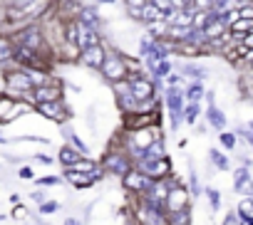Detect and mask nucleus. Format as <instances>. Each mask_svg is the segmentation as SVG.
Wrapping results in <instances>:
<instances>
[{
    "instance_id": "nucleus-1",
    "label": "nucleus",
    "mask_w": 253,
    "mask_h": 225,
    "mask_svg": "<svg viewBox=\"0 0 253 225\" xmlns=\"http://www.w3.org/2000/svg\"><path fill=\"white\" fill-rule=\"evenodd\" d=\"M5 82H8V89L13 92V96H20V94H28V92H33V89H35V84H33V79H30V72H28V69L10 72V74L5 77Z\"/></svg>"
},
{
    "instance_id": "nucleus-2",
    "label": "nucleus",
    "mask_w": 253,
    "mask_h": 225,
    "mask_svg": "<svg viewBox=\"0 0 253 225\" xmlns=\"http://www.w3.org/2000/svg\"><path fill=\"white\" fill-rule=\"evenodd\" d=\"M80 60H82L87 67H92V69H102V64H104V60H107V52H104V47H102L99 42H94V45H89V47L82 50Z\"/></svg>"
},
{
    "instance_id": "nucleus-3",
    "label": "nucleus",
    "mask_w": 253,
    "mask_h": 225,
    "mask_svg": "<svg viewBox=\"0 0 253 225\" xmlns=\"http://www.w3.org/2000/svg\"><path fill=\"white\" fill-rule=\"evenodd\" d=\"M102 74L109 77V79H114V82L124 79V74H126L124 60H122L119 55H107V60H104V64H102Z\"/></svg>"
},
{
    "instance_id": "nucleus-4",
    "label": "nucleus",
    "mask_w": 253,
    "mask_h": 225,
    "mask_svg": "<svg viewBox=\"0 0 253 225\" xmlns=\"http://www.w3.org/2000/svg\"><path fill=\"white\" fill-rule=\"evenodd\" d=\"M13 42H15V45L33 47V50H40V47H42V35H40L38 28H25V30H20V32L13 37Z\"/></svg>"
},
{
    "instance_id": "nucleus-5",
    "label": "nucleus",
    "mask_w": 253,
    "mask_h": 225,
    "mask_svg": "<svg viewBox=\"0 0 253 225\" xmlns=\"http://www.w3.org/2000/svg\"><path fill=\"white\" fill-rule=\"evenodd\" d=\"M167 104H169V111H171V124L179 127L181 114H184V111H181V106H184V96L179 94V89L171 87V89L167 92Z\"/></svg>"
},
{
    "instance_id": "nucleus-6",
    "label": "nucleus",
    "mask_w": 253,
    "mask_h": 225,
    "mask_svg": "<svg viewBox=\"0 0 253 225\" xmlns=\"http://www.w3.org/2000/svg\"><path fill=\"white\" fill-rule=\"evenodd\" d=\"M129 84H132V96L137 101H144V99H149L154 94V84L147 82V79H142L139 74L137 77H129Z\"/></svg>"
},
{
    "instance_id": "nucleus-7",
    "label": "nucleus",
    "mask_w": 253,
    "mask_h": 225,
    "mask_svg": "<svg viewBox=\"0 0 253 225\" xmlns=\"http://www.w3.org/2000/svg\"><path fill=\"white\" fill-rule=\"evenodd\" d=\"M124 186L129 191H149L152 178H149V173H124Z\"/></svg>"
},
{
    "instance_id": "nucleus-8",
    "label": "nucleus",
    "mask_w": 253,
    "mask_h": 225,
    "mask_svg": "<svg viewBox=\"0 0 253 225\" xmlns=\"http://www.w3.org/2000/svg\"><path fill=\"white\" fill-rule=\"evenodd\" d=\"M139 220H142L144 225H167V220H164L162 213H159V205H154V203H147V205L142 208Z\"/></svg>"
},
{
    "instance_id": "nucleus-9",
    "label": "nucleus",
    "mask_w": 253,
    "mask_h": 225,
    "mask_svg": "<svg viewBox=\"0 0 253 225\" xmlns=\"http://www.w3.org/2000/svg\"><path fill=\"white\" fill-rule=\"evenodd\" d=\"M33 99H35V104H42V101H57V99H60V89H57V87H47V84L35 87V89H33Z\"/></svg>"
},
{
    "instance_id": "nucleus-10",
    "label": "nucleus",
    "mask_w": 253,
    "mask_h": 225,
    "mask_svg": "<svg viewBox=\"0 0 253 225\" xmlns=\"http://www.w3.org/2000/svg\"><path fill=\"white\" fill-rule=\"evenodd\" d=\"M65 176H67V181H70L72 186H77V188H87V186H92V181H94V178H97L99 173L94 171V173L84 176V171H75V168H70V171H67Z\"/></svg>"
},
{
    "instance_id": "nucleus-11",
    "label": "nucleus",
    "mask_w": 253,
    "mask_h": 225,
    "mask_svg": "<svg viewBox=\"0 0 253 225\" xmlns=\"http://www.w3.org/2000/svg\"><path fill=\"white\" fill-rule=\"evenodd\" d=\"M144 168H147V173L152 176V178H162V176H167L169 173V161L162 156L159 161H144Z\"/></svg>"
},
{
    "instance_id": "nucleus-12",
    "label": "nucleus",
    "mask_w": 253,
    "mask_h": 225,
    "mask_svg": "<svg viewBox=\"0 0 253 225\" xmlns=\"http://www.w3.org/2000/svg\"><path fill=\"white\" fill-rule=\"evenodd\" d=\"M167 203H169V210H171V213L184 210V208H186V191H184V188H174V191H169Z\"/></svg>"
},
{
    "instance_id": "nucleus-13",
    "label": "nucleus",
    "mask_w": 253,
    "mask_h": 225,
    "mask_svg": "<svg viewBox=\"0 0 253 225\" xmlns=\"http://www.w3.org/2000/svg\"><path fill=\"white\" fill-rule=\"evenodd\" d=\"M18 114V104L13 96H0V122H8Z\"/></svg>"
},
{
    "instance_id": "nucleus-14",
    "label": "nucleus",
    "mask_w": 253,
    "mask_h": 225,
    "mask_svg": "<svg viewBox=\"0 0 253 225\" xmlns=\"http://www.w3.org/2000/svg\"><path fill=\"white\" fill-rule=\"evenodd\" d=\"M233 186H236V191L238 193H253V183H251V173L246 171V168H241V171H236V178H233Z\"/></svg>"
},
{
    "instance_id": "nucleus-15",
    "label": "nucleus",
    "mask_w": 253,
    "mask_h": 225,
    "mask_svg": "<svg viewBox=\"0 0 253 225\" xmlns=\"http://www.w3.org/2000/svg\"><path fill=\"white\" fill-rule=\"evenodd\" d=\"M231 32L238 40H243L248 32H253V18H238L236 23H231Z\"/></svg>"
},
{
    "instance_id": "nucleus-16",
    "label": "nucleus",
    "mask_w": 253,
    "mask_h": 225,
    "mask_svg": "<svg viewBox=\"0 0 253 225\" xmlns=\"http://www.w3.org/2000/svg\"><path fill=\"white\" fill-rule=\"evenodd\" d=\"M38 111H40V114H45L47 119H55V122H60L65 117L57 101H42V104H38Z\"/></svg>"
},
{
    "instance_id": "nucleus-17",
    "label": "nucleus",
    "mask_w": 253,
    "mask_h": 225,
    "mask_svg": "<svg viewBox=\"0 0 253 225\" xmlns=\"http://www.w3.org/2000/svg\"><path fill=\"white\" fill-rule=\"evenodd\" d=\"M104 166H107V171H112V173H129V171H126V161H124L119 154H112V156H107Z\"/></svg>"
},
{
    "instance_id": "nucleus-18",
    "label": "nucleus",
    "mask_w": 253,
    "mask_h": 225,
    "mask_svg": "<svg viewBox=\"0 0 253 225\" xmlns=\"http://www.w3.org/2000/svg\"><path fill=\"white\" fill-rule=\"evenodd\" d=\"M142 20H147V23H154V20H167V13H162L154 3H147V5H144V10H142Z\"/></svg>"
},
{
    "instance_id": "nucleus-19",
    "label": "nucleus",
    "mask_w": 253,
    "mask_h": 225,
    "mask_svg": "<svg viewBox=\"0 0 253 225\" xmlns=\"http://www.w3.org/2000/svg\"><path fill=\"white\" fill-rule=\"evenodd\" d=\"M13 55H15V45H13V40H8V37H0V62H8V60H13Z\"/></svg>"
},
{
    "instance_id": "nucleus-20",
    "label": "nucleus",
    "mask_w": 253,
    "mask_h": 225,
    "mask_svg": "<svg viewBox=\"0 0 253 225\" xmlns=\"http://www.w3.org/2000/svg\"><path fill=\"white\" fill-rule=\"evenodd\" d=\"M80 159H82V154H77L72 146H65V149L60 151V161H62L65 166H75Z\"/></svg>"
},
{
    "instance_id": "nucleus-21",
    "label": "nucleus",
    "mask_w": 253,
    "mask_h": 225,
    "mask_svg": "<svg viewBox=\"0 0 253 225\" xmlns=\"http://www.w3.org/2000/svg\"><path fill=\"white\" fill-rule=\"evenodd\" d=\"M80 20L97 30V25H99V13H97L94 8H84V10H82V15H80Z\"/></svg>"
},
{
    "instance_id": "nucleus-22",
    "label": "nucleus",
    "mask_w": 253,
    "mask_h": 225,
    "mask_svg": "<svg viewBox=\"0 0 253 225\" xmlns=\"http://www.w3.org/2000/svg\"><path fill=\"white\" fill-rule=\"evenodd\" d=\"M191 28H184V25H174V28H169V37L171 40H189L191 37Z\"/></svg>"
},
{
    "instance_id": "nucleus-23",
    "label": "nucleus",
    "mask_w": 253,
    "mask_h": 225,
    "mask_svg": "<svg viewBox=\"0 0 253 225\" xmlns=\"http://www.w3.org/2000/svg\"><path fill=\"white\" fill-rule=\"evenodd\" d=\"M209 122H211V127H216V129H223V127H226V119H223V114H221L216 106L209 109Z\"/></svg>"
},
{
    "instance_id": "nucleus-24",
    "label": "nucleus",
    "mask_w": 253,
    "mask_h": 225,
    "mask_svg": "<svg viewBox=\"0 0 253 225\" xmlns=\"http://www.w3.org/2000/svg\"><path fill=\"white\" fill-rule=\"evenodd\" d=\"M238 210H241V215H243L246 220L253 223V200H251V198H243L241 205H238Z\"/></svg>"
},
{
    "instance_id": "nucleus-25",
    "label": "nucleus",
    "mask_w": 253,
    "mask_h": 225,
    "mask_svg": "<svg viewBox=\"0 0 253 225\" xmlns=\"http://www.w3.org/2000/svg\"><path fill=\"white\" fill-rule=\"evenodd\" d=\"M162 156H164L162 144H152V146L147 149V154H144V161H147V159H162Z\"/></svg>"
},
{
    "instance_id": "nucleus-26",
    "label": "nucleus",
    "mask_w": 253,
    "mask_h": 225,
    "mask_svg": "<svg viewBox=\"0 0 253 225\" xmlns=\"http://www.w3.org/2000/svg\"><path fill=\"white\" fill-rule=\"evenodd\" d=\"M201 94H204L201 84H191V87H189V92H186V99H189V101H199V99H201Z\"/></svg>"
},
{
    "instance_id": "nucleus-27",
    "label": "nucleus",
    "mask_w": 253,
    "mask_h": 225,
    "mask_svg": "<svg viewBox=\"0 0 253 225\" xmlns=\"http://www.w3.org/2000/svg\"><path fill=\"white\" fill-rule=\"evenodd\" d=\"M70 168H75V171H84V173H94V171H97V168H94L89 161H82V159H80L75 166H70Z\"/></svg>"
},
{
    "instance_id": "nucleus-28",
    "label": "nucleus",
    "mask_w": 253,
    "mask_h": 225,
    "mask_svg": "<svg viewBox=\"0 0 253 225\" xmlns=\"http://www.w3.org/2000/svg\"><path fill=\"white\" fill-rule=\"evenodd\" d=\"M211 161H213L218 168H228V161H226V159L221 156V151H216V149L211 151Z\"/></svg>"
},
{
    "instance_id": "nucleus-29",
    "label": "nucleus",
    "mask_w": 253,
    "mask_h": 225,
    "mask_svg": "<svg viewBox=\"0 0 253 225\" xmlns=\"http://www.w3.org/2000/svg\"><path fill=\"white\" fill-rule=\"evenodd\" d=\"M169 69H171V64H169L167 60H162V62H157V67H154V74H157V77H164Z\"/></svg>"
},
{
    "instance_id": "nucleus-30",
    "label": "nucleus",
    "mask_w": 253,
    "mask_h": 225,
    "mask_svg": "<svg viewBox=\"0 0 253 225\" xmlns=\"http://www.w3.org/2000/svg\"><path fill=\"white\" fill-rule=\"evenodd\" d=\"M184 72H186L189 77H206V72H204L201 67H194V64H186V67H184Z\"/></svg>"
},
{
    "instance_id": "nucleus-31",
    "label": "nucleus",
    "mask_w": 253,
    "mask_h": 225,
    "mask_svg": "<svg viewBox=\"0 0 253 225\" xmlns=\"http://www.w3.org/2000/svg\"><path fill=\"white\" fill-rule=\"evenodd\" d=\"M196 117H199V104L194 101V104L186 109V119H189V122H196Z\"/></svg>"
},
{
    "instance_id": "nucleus-32",
    "label": "nucleus",
    "mask_w": 253,
    "mask_h": 225,
    "mask_svg": "<svg viewBox=\"0 0 253 225\" xmlns=\"http://www.w3.org/2000/svg\"><path fill=\"white\" fill-rule=\"evenodd\" d=\"M70 141H72V146H75V149H77L80 154H87V146H84V144H82V141H80V139H77L75 134H70Z\"/></svg>"
},
{
    "instance_id": "nucleus-33",
    "label": "nucleus",
    "mask_w": 253,
    "mask_h": 225,
    "mask_svg": "<svg viewBox=\"0 0 253 225\" xmlns=\"http://www.w3.org/2000/svg\"><path fill=\"white\" fill-rule=\"evenodd\" d=\"M209 193V200H211V205L213 208H218V203H221V195H218V191H206Z\"/></svg>"
},
{
    "instance_id": "nucleus-34",
    "label": "nucleus",
    "mask_w": 253,
    "mask_h": 225,
    "mask_svg": "<svg viewBox=\"0 0 253 225\" xmlns=\"http://www.w3.org/2000/svg\"><path fill=\"white\" fill-rule=\"evenodd\" d=\"M52 210H57V203H42V205H40V213H45V215L52 213Z\"/></svg>"
},
{
    "instance_id": "nucleus-35",
    "label": "nucleus",
    "mask_w": 253,
    "mask_h": 225,
    "mask_svg": "<svg viewBox=\"0 0 253 225\" xmlns=\"http://www.w3.org/2000/svg\"><path fill=\"white\" fill-rule=\"evenodd\" d=\"M221 141H223L228 149H233V146H236V139H233L231 134H223V136H221Z\"/></svg>"
},
{
    "instance_id": "nucleus-36",
    "label": "nucleus",
    "mask_w": 253,
    "mask_h": 225,
    "mask_svg": "<svg viewBox=\"0 0 253 225\" xmlns=\"http://www.w3.org/2000/svg\"><path fill=\"white\" fill-rule=\"evenodd\" d=\"M241 42H243V45H246L248 50H253V32H248V35H246V37H243Z\"/></svg>"
},
{
    "instance_id": "nucleus-37",
    "label": "nucleus",
    "mask_w": 253,
    "mask_h": 225,
    "mask_svg": "<svg viewBox=\"0 0 253 225\" xmlns=\"http://www.w3.org/2000/svg\"><path fill=\"white\" fill-rule=\"evenodd\" d=\"M18 176H20V178H33V171H30V168H20Z\"/></svg>"
},
{
    "instance_id": "nucleus-38",
    "label": "nucleus",
    "mask_w": 253,
    "mask_h": 225,
    "mask_svg": "<svg viewBox=\"0 0 253 225\" xmlns=\"http://www.w3.org/2000/svg\"><path fill=\"white\" fill-rule=\"evenodd\" d=\"M33 200H38V203H45V195H42L40 191H35V193H33Z\"/></svg>"
},
{
    "instance_id": "nucleus-39",
    "label": "nucleus",
    "mask_w": 253,
    "mask_h": 225,
    "mask_svg": "<svg viewBox=\"0 0 253 225\" xmlns=\"http://www.w3.org/2000/svg\"><path fill=\"white\" fill-rule=\"evenodd\" d=\"M40 183H42V186H52V183H57V178H42Z\"/></svg>"
},
{
    "instance_id": "nucleus-40",
    "label": "nucleus",
    "mask_w": 253,
    "mask_h": 225,
    "mask_svg": "<svg viewBox=\"0 0 253 225\" xmlns=\"http://www.w3.org/2000/svg\"><path fill=\"white\" fill-rule=\"evenodd\" d=\"M191 188H194V193H196V195H199V181H196V176H194V178H191Z\"/></svg>"
},
{
    "instance_id": "nucleus-41",
    "label": "nucleus",
    "mask_w": 253,
    "mask_h": 225,
    "mask_svg": "<svg viewBox=\"0 0 253 225\" xmlns=\"http://www.w3.org/2000/svg\"><path fill=\"white\" fill-rule=\"evenodd\" d=\"M25 215V208H15V218H23Z\"/></svg>"
},
{
    "instance_id": "nucleus-42",
    "label": "nucleus",
    "mask_w": 253,
    "mask_h": 225,
    "mask_svg": "<svg viewBox=\"0 0 253 225\" xmlns=\"http://www.w3.org/2000/svg\"><path fill=\"white\" fill-rule=\"evenodd\" d=\"M243 134H246V139H248V144L253 146V134H251V129H248V131H243Z\"/></svg>"
},
{
    "instance_id": "nucleus-43",
    "label": "nucleus",
    "mask_w": 253,
    "mask_h": 225,
    "mask_svg": "<svg viewBox=\"0 0 253 225\" xmlns=\"http://www.w3.org/2000/svg\"><path fill=\"white\" fill-rule=\"evenodd\" d=\"M65 225H80V223H77V220H67Z\"/></svg>"
},
{
    "instance_id": "nucleus-44",
    "label": "nucleus",
    "mask_w": 253,
    "mask_h": 225,
    "mask_svg": "<svg viewBox=\"0 0 253 225\" xmlns=\"http://www.w3.org/2000/svg\"><path fill=\"white\" fill-rule=\"evenodd\" d=\"M99 3H114V0H99Z\"/></svg>"
},
{
    "instance_id": "nucleus-45",
    "label": "nucleus",
    "mask_w": 253,
    "mask_h": 225,
    "mask_svg": "<svg viewBox=\"0 0 253 225\" xmlns=\"http://www.w3.org/2000/svg\"><path fill=\"white\" fill-rule=\"evenodd\" d=\"M248 129H251V131H253V122H251V124H248Z\"/></svg>"
},
{
    "instance_id": "nucleus-46",
    "label": "nucleus",
    "mask_w": 253,
    "mask_h": 225,
    "mask_svg": "<svg viewBox=\"0 0 253 225\" xmlns=\"http://www.w3.org/2000/svg\"><path fill=\"white\" fill-rule=\"evenodd\" d=\"M174 225H176V223H174Z\"/></svg>"
}]
</instances>
